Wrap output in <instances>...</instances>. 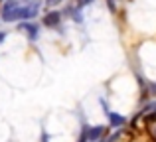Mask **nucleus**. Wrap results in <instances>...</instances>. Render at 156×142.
I'll use <instances>...</instances> for the list:
<instances>
[{
	"label": "nucleus",
	"mask_w": 156,
	"mask_h": 142,
	"mask_svg": "<svg viewBox=\"0 0 156 142\" xmlns=\"http://www.w3.org/2000/svg\"><path fill=\"white\" fill-rule=\"evenodd\" d=\"M18 10H20V2L18 0H6L2 8V20L4 22H14L18 20Z\"/></svg>",
	"instance_id": "1"
},
{
	"label": "nucleus",
	"mask_w": 156,
	"mask_h": 142,
	"mask_svg": "<svg viewBox=\"0 0 156 142\" xmlns=\"http://www.w3.org/2000/svg\"><path fill=\"white\" fill-rule=\"evenodd\" d=\"M40 0H32L30 4H26V6H20V10H18V20H30V18H34L36 14H38V10H40Z\"/></svg>",
	"instance_id": "2"
},
{
	"label": "nucleus",
	"mask_w": 156,
	"mask_h": 142,
	"mask_svg": "<svg viewBox=\"0 0 156 142\" xmlns=\"http://www.w3.org/2000/svg\"><path fill=\"white\" fill-rule=\"evenodd\" d=\"M59 20H61V16H59V12H50V14L46 16V18H44V24H46V26H57V24H59Z\"/></svg>",
	"instance_id": "3"
},
{
	"label": "nucleus",
	"mask_w": 156,
	"mask_h": 142,
	"mask_svg": "<svg viewBox=\"0 0 156 142\" xmlns=\"http://www.w3.org/2000/svg\"><path fill=\"white\" fill-rule=\"evenodd\" d=\"M107 115H109V120H111L113 126H122L125 124V116L117 115V113H111V111H107Z\"/></svg>",
	"instance_id": "4"
},
{
	"label": "nucleus",
	"mask_w": 156,
	"mask_h": 142,
	"mask_svg": "<svg viewBox=\"0 0 156 142\" xmlns=\"http://www.w3.org/2000/svg\"><path fill=\"white\" fill-rule=\"evenodd\" d=\"M22 30H26V32H28V36H30L32 40L38 38V26H36V24H24Z\"/></svg>",
	"instance_id": "5"
},
{
	"label": "nucleus",
	"mask_w": 156,
	"mask_h": 142,
	"mask_svg": "<svg viewBox=\"0 0 156 142\" xmlns=\"http://www.w3.org/2000/svg\"><path fill=\"white\" fill-rule=\"evenodd\" d=\"M103 130H105L103 126H95V128H91V130H89V140H95V138H99V136L103 134Z\"/></svg>",
	"instance_id": "6"
},
{
	"label": "nucleus",
	"mask_w": 156,
	"mask_h": 142,
	"mask_svg": "<svg viewBox=\"0 0 156 142\" xmlns=\"http://www.w3.org/2000/svg\"><path fill=\"white\" fill-rule=\"evenodd\" d=\"M59 2H61V0H46L48 6H55V4H59Z\"/></svg>",
	"instance_id": "7"
},
{
	"label": "nucleus",
	"mask_w": 156,
	"mask_h": 142,
	"mask_svg": "<svg viewBox=\"0 0 156 142\" xmlns=\"http://www.w3.org/2000/svg\"><path fill=\"white\" fill-rule=\"evenodd\" d=\"M93 0H79V6H87V4H91Z\"/></svg>",
	"instance_id": "8"
},
{
	"label": "nucleus",
	"mask_w": 156,
	"mask_h": 142,
	"mask_svg": "<svg viewBox=\"0 0 156 142\" xmlns=\"http://www.w3.org/2000/svg\"><path fill=\"white\" fill-rule=\"evenodd\" d=\"M4 40H6V32H0V43H2Z\"/></svg>",
	"instance_id": "9"
},
{
	"label": "nucleus",
	"mask_w": 156,
	"mask_h": 142,
	"mask_svg": "<svg viewBox=\"0 0 156 142\" xmlns=\"http://www.w3.org/2000/svg\"><path fill=\"white\" fill-rule=\"evenodd\" d=\"M150 132H152V136H154V138H156V124H154L152 128H150Z\"/></svg>",
	"instance_id": "10"
},
{
	"label": "nucleus",
	"mask_w": 156,
	"mask_h": 142,
	"mask_svg": "<svg viewBox=\"0 0 156 142\" xmlns=\"http://www.w3.org/2000/svg\"><path fill=\"white\" fill-rule=\"evenodd\" d=\"M148 120H156V113H152V115L148 116Z\"/></svg>",
	"instance_id": "11"
},
{
	"label": "nucleus",
	"mask_w": 156,
	"mask_h": 142,
	"mask_svg": "<svg viewBox=\"0 0 156 142\" xmlns=\"http://www.w3.org/2000/svg\"><path fill=\"white\" fill-rule=\"evenodd\" d=\"M109 6H111V8L115 10V0H109Z\"/></svg>",
	"instance_id": "12"
}]
</instances>
